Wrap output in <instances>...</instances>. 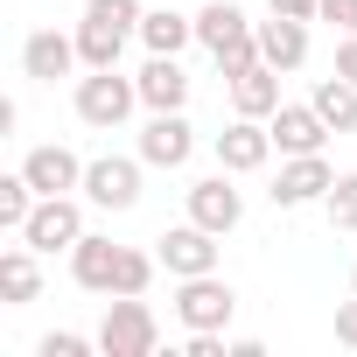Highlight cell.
Segmentation results:
<instances>
[{
	"mask_svg": "<svg viewBox=\"0 0 357 357\" xmlns=\"http://www.w3.org/2000/svg\"><path fill=\"white\" fill-rule=\"evenodd\" d=\"M329 225L336 231H357V168L329 183Z\"/></svg>",
	"mask_w": 357,
	"mask_h": 357,
	"instance_id": "cell-25",
	"label": "cell"
},
{
	"mask_svg": "<svg viewBox=\"0 0 357 357\" xmlns=\"http://www.w3.org/2000/svg\"><path fill=\"white\" fill-rule=\"evenodd\" d=\"M154 343H161L154 308L140 294H112L105 301V322H98V350L105 357H154Z\"/></svg>",
	"mask_w": 357,
	"mask_h": 357,
	"instance_id": "cell-2",
	"label": "cell"
},
{
	"mask_svg": "<svg viewBox=\"0 0 357 357\" xmlns=\"http://www.w3.org/2000/svg\"><path fill=\"white\" fill-rule=\"evenodd\" d=\"M84 56H77V36H56V29H36L29 43H22V70L36 77V84H56V77H70Z\"/></svg>",
	"mask_w": 357,
	"mask_h": 357,
	"instance_id": "cell-12",
	"label": "cell"
},
{
	"mask_svg": "<svg viewBox=\"0 0 357 357\" xmlns=\"http://www.w3.org/2000/svg\"><path fill=\"white\" fill-rule=\"evenodd\" d=\"M36 197H43V190L29 183L22 168H15V175H0V225L22 231V225H29V211H36Z\"/></svg>",
	"mask_w": 357,
	"mask_h": 357,
	"instance_id": "cell-23",
	"label": "cell"
},
{
	"mask_svg": "<svg viewBox=\"0 0 357 357\" xmlns=\"http://www.w3.org/2000/svg\"><path fill=\"white\" fill-rule=\"evenodd\" d=\"M98 336H77V329H50L43 343H36V357H84Z\"/></svg>",
	"mask_w": 357,
	"mask_h": 357,
	"instance_id": "cell-26",
	"label": "cell"
},
{
	"mask_svg": "<svg viewBox=\"0 0 357 357\" xmlns=\"http://www.w3.org/2000/svg\"><path fill=\"white\" fill-rule=\"evenodd\" d=\"M329 183H336V168H329L322 154H287V168L273 175V204H280V211L329 204Z\"/></svg>",
	"mask_w": 357,
	"mask_h": 357,
	"instance_id": "cell-8",
	"label": "cell"
},
{
	"mask_svg": "<svg viewBox=\"0 0 357 357\" xmlns=\"http://www.w3.org/2000/svg\"><path fill=\"white\" fill-rule=\"evenodd\" d=\"M0 294H8V308H29L43 294V266H36V245L29 238L0 252Z\"/></svg>",
	"mask_w": 357,
	"mask_h": 357,
	"instance_id": "cell-20",
	"label": "cell"
},
{
	"mask_svg": "<svg viewBox=\"0 0 357 357\" xmlns=\"http://www.w3.org/2000/svg\"><path fill=\"white\" fill-rule=\"evenodd\" d=\"M22 238H29L36 252H70V245L84 238V211H77V197H36Z\"/></svg>",
	"mask_w": 357,
	"mask_h": 357,
	"instance_id": "cell-5",
	"label": "cell"
},
{
	"mask_svg": "<svg viewBox=\"0 0 357 357\" xmlns=\"http://www.w3.org/2000/svg\"><path fill=\"white\" fill-rule=\"evenodd\" d=\"M259 56H266L273 70H301V63H308V22H294V15L259 22Z\"/></svg>",
	"mask_w": 357,
	"mask_h": 357,
	"instance_id": "cell-18",
	"label": "cell"
},
{
	"mask_svg": "<svg viewBox=\"0 0 357 357\" xmlns=\"http://www.w3.org/2000/svg\"><path fill=\"white\" fill-rule=\"evenodd\" d=\"M154 266H161V252H119V280H112V294H147L154 287Z\"/></svg>",
	"mask_w": 357,
	"mask_h": 357,
	"instance_id": "cell-24",
	"label": "cell"
},
{
	"mask_svg": "<svg viewBox=\"0 0 357 357\" xmlns=\"http://www.w3.org/2000/svg\"><path fill=\"white\" fill-rule=\"evenodd\" d=\"M273 15H294V22H322V0H266Z\"/></svg>",
	"mask_w": 357,
	"mask_h": 357,
	"instance_id": "cell-28",
	"label": "cell"
},
{
	"mask_svg": "<svg viewBox=\"0 0 357 357\" xmlns=\"http://www.w3.org/2000/svg\"><path fill=\"white\" fill-rule=\"evenodd\" d=\"M350 294H357V266H350Z\"/></svg>",
	"mask_w": 357,
	"mask_h": 357,
	"instance_id": "cell-33",
	"label": "cell"
},
{
	"mask_svg": "<svg viewBox=\"0 0 357 357\" xmlns=\"http://www.w3.org/2000/svg\"><path fill=\"white\" fill-rule=\"evenodd\" d=\"M336 77H350V84H357V36H343V43H336Z\"/></svg>",
	"mask_w": 357,
	"mask_h": 357,
	"instance_id": "cell-30",
	"label": "cell"
},
{
	"mask_svg": "<svg viewBox=\"0 0 357 357\" xmlns=\"http://www.w3.org/2000/svg\"><path fill=\"white\" fill-rule=\"evenodd\" d=\"M266 154H273V126L266 119H231L225 133H218V168H231V175H252V168H266Z\"/></svg>",
	"mask_w": 357,
	"mask_h": 357,
	"instance_id": "cell-11",
	"label": "cell"
},
{
	"mask_svg": "<svg viewBox=\"0 0 357 357\" xmlns=\"http://www.w3.org/2000/svg\"><path fill=\"white\" fill-rule=\"evenodd\" d=\"M133 105H140V84H133V77H119V70L77 77V119H84V126H119Z\"/></svg>",
	"mask_w": 357,
	"mask_h": 357,
	"instance_id": "cell-3",
	"label": "cell"
},
{
	"mask_svg": "<svg viewBox=\"0 0 357 357\" xmlns=\"http://www.w3.org/2000/svg\"><path fill=\"white\" fill-rule=\"evenodd\" d=\"M175 315H183L190 329H225V322L238 315V294H231V280H218V273H190L183 287H175Z\"/></svg>",
	"mask_w": 357,
	"mask_h": 357,
	"instance_id": "cell-4",
	"label": "cell"
},
{
	"mask_svg": "<svg viewBox=\"0 0 357 357\" xmlns=\"http://www.w3.org/2000/svg\"><path fill=\"white\" fill-rule=\"evenodd\" d=\"M147 8L140 0H84V22H77V56L84 70H119L126 36H140Z\"/></svg>",
	"mask_w": 357,
	"mask_h": 357,
	"instance_id": "cell-1",
	"label": "cell"
},
{
	"mask_svg": "<svg viewBox=\"0 0 357 357\" xmlns=\"http://www.w3.org/2000/svg\"><path fill=\"white\" fill-rule=\"evenodd\" d=\"M225 84H231V112L273 119V105H280V70H273V63H252V70H238V77H225Z\"/></svg>",
	"mask_w": 357,
	"mask_h": 357,
	"instance_id": "cell-19",
	"label": "cell"
},
{
	"mask_svg": "<svg viewBox=\"0 0 357 357\" xmlns=\"http://www.w3.org/2000/svg\"><path fill=\"white\" fill-rule=\"evenodd\" d=\"M197 154V126L183 119V112H154L147 126H140V161L147 168H183Z\"/></svg>",
	"mask_w": 357,
	"mask_h": 357,
	"instance_id": "cell-10",
	"label": "cell"
},
{
	"mask_svg": "<svg viewBox=\"0 0 357 357\" xmlns=\"http://www.w3.org/2000/svg\"><path fill=\"white\" fill-rule=\"evenodd\" d=\"M119 252H126V245H112V238H91V231H84V238L70 245V280H77V287H91V294H112V280H119Z\"/></svg>",
	"mask_w": 357,
	"mask_h": 357,
	"instance_id": "cell-16",
	"label": "cell"
},
{
	"mask_svg": "<svg viewBox=\"0 0 357 357\" xmlns=\"http://www.w3.org/2000/svg\"><path fill=\"white\" fill-rule=\"evenodd\" d=\"M133 84H140V105H147V112H183V105H190V77H183L175 56H147V70H140Z\"/></svg>",
	"mask_w": 357,
	"mask_h": 357,
	"instance_id": "cell-17",
	"label": "cell"
},
{
	"mask_svg": "<svg viewBox=\"0 0 357 357\" xmlns=\"http://www.w3.org/2000/svg\"><path fill=\"white\" fill-rule=\"evenodd\" d=\"M140 154L126 161V154H105V161H84V197L98 204V211H133L140 204Z\"/></svg>",
	"mask_w": 357,
	"mask_h": 357,
	"instance_id": "cell-6",
	"label": "cell"
},
{
	"mask_svg": "<svg viewBox=\"0 0 357 357\" xmlns=\"http://www.w3.org/2000/svg\"><path fill=\"white\" fill-rule=\"evenodd\" d=\"M343 36H357V8H350V22H343Z\"/></svg>",
	"mask_w": 357,
	"mask_h": 357,
	"instance_id": "cell-32",
	"label": "cell"
},
{
	"mask_svg": "<svg viewBox=\"0 0 357 357\" xmlns=\"http://www.w3.org/2000/svg\"><path fill=\"white\" fill-rule=\"evenodd\" d=\"M154 252H161V266H168L175 280H190V273H218V231H204L197 218H190V225H175V231H161Z\"/></svg>",
	"mask_w": 357,
	"mask_h": 357,
	"instance_id": "cell-7",
	"label": "cell"
},
{
	"mask_svg": "<svg viewBox=\"0 0 357 357\" xmlns=\"http://www.w3.org/2000/svg\"><path fill=\"white\" fill-rule=\"evenodd\" d=\"M190 357H225V329H190Z\"/></svg>",
	"mask_w": 357,
	"mask_h": 357,
	"instance_id": "cell-27",
	"label": "cell"
},
{
	"mask_svg": "<svg viewBox=\"0 0 357 357\" xmlns=\"http://www.w3.org/2000/svg\"><path fill=\"white\" fill-rule=\"evenodd\" d=\"M259 29L231 8V0H204V8H197V43L211 50V56H231V50H245Z\"/></svg>",
	"mask_w": 357,
	"mask_h": 357,
	"instance_id": "cell-14",
	"label": "cell"
},
{
	"mask_svg": "<svg viewBox=\"0 0 357 357\" xmlns=\"http://www.w3.org/2000/svg\"><path fill=\"white\" fill-rule=\"evenodd\" d=\"M308 105L329 119V133H357V84H350V77H322Z\"/></svg>",
	"mask_w": 357,
	"mask_h": 357,
	"instance_id": "cell-22",
	"label": "cell"
},
{
	"mask_svg": "<svg viewBox=\"0 0 357 357\" xmlns=\"http://www.w3.org/2000/svg\"><path fill=\"white\" fill-rule=\"evenodd\" d=\"M140 43H147L154 56H175L183 43H197V15H175V8H154V15L140 22Z\"/></svg>",
	"mask_w": 357,
	"mask_h": 357,
	"instance_id": "cell-21",
	"label": "cell"
},
{
	"mask_svg": "<svg viewBox=\"0 0 357 357\" xmlns=\"http://www.w3.org/2000/svg\"><path fill=\"white\" fill-rule=\"evenodd\" d=\"M22 175L43 190V197H70V190H84V161L70 154V147H29V161H22Z\"/></svg>",
	"mask_w": 357,
	"mask_h": 357,
	"instance_id": "cell-13",
	"label": "cell"
},
{
	"mask_svg": "<svg viewBox=\"0 0 357 357\" xmlns=\"http://www.w3.org/2000/svg\"><path fill=\"white\" fill-rule=\"evenodd\" d=\"M190 218L204 225V231H238V218H245V197L231 190V168H218V175H204V183H190Z\"/></svg>",
	"mask_w": 357,
	"mask_h": 357,
	"instance_id": "cell-9",
	"label": "cell"
},
{
	"mask_svg": "<svg viewBox=\"0 0 357 357\" xmlns=\"http://www.w3.org/2000/svg\"><path fill=\"white\" fill-rule=\"evenodd\" d=\"M350 8H357V0H322V22H336V29H343V22H350Z\"/></svg>",
	"mask_w": 357,
	"mask_h": 357,
	"instance_id": "cell-31",
	"label": "cell"
},
{
	"mask_svg": "<svg viewBox=\"0 0 357 357\" xmlns=\"http://www.w3.org/2000/svg\"><path fill=\"white\" fill-rule=\"evenodd\" d=\"M273 147L280 154H322V140H329V119L315 112V105H273Z\"/></svg>",
	"mask_w": 357,
	"mask_h": 357,
	"instance_id": "cell-15",
	"label": "cell"
},
{
	"mask_svg": "<svg viewBox=\"0 0 357 357\" xmlns=\"http://www.w3.org/2000/svg\"><path fill=\"white\" fill-rule=\"evenodd\" d=\"M336 343L357 350V301H336Z\"/></svg>",
	"mask_w": 357,
	"mask_h": 357,
	"instance_id": "cell-29",
	"label": "cell"
}]
</instances>
